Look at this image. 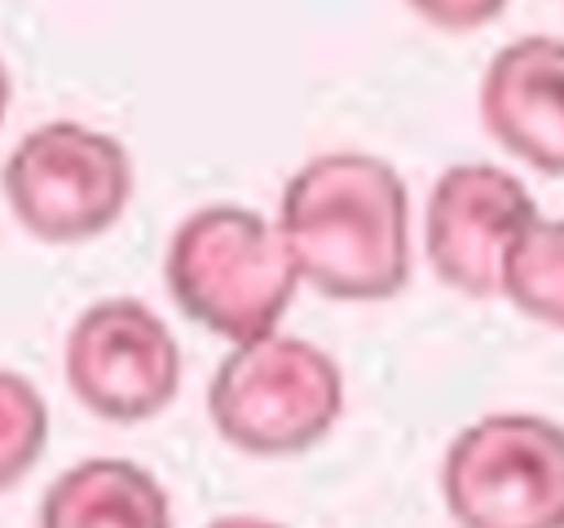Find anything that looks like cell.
<instances>
[{"instance_id": "1", "label": "cell", "mask_w": 564, "mask_h": 528, "mask_svg": "<svg viewBox=\"0 0 564 528\" xmlns=\"http://www.w3.org/2000/svg\"><path fill=\"white\" fill-rule=\"evenodd\" d=\"M278 229L300 282L330 299H392L410 282V189L366 150H326L282 189Z\"/></svg>"}, {"instance_id": "2", "label": "cell", "mask_w": 564, "mask_h": 528, "mask_svg": "<svg viewBox=\"0 0 564 528\" xmlns=\"http://www.w3.org/2000/svg\"><path fill=\"white\" fill-rule=\"evenodd\" d=\"M163 282L189 321L229 343H251L278 330L300 268L278 220L242 202H207L172 229Z\"/></svg>"}, {"instance_id": "3", "label": "cell", "mask_w": 564, "mask_h": 528, "mask_svg": "<svg viewBox=\"0 0 564 528\" xmlns=\"http://www.w3.org/2000/svg\"><path fill=\"white\" fill-rule=\"evenodd\" d=\"M344 414V370L300 334L234 343L212 374L207 418L225 444L251 458H291L330 436Z\"/></svg>"}, {"instance_id": "4", "label": "cell", "mask_w": 564, "mask_h": 528, "mask_svg": "<svg viewBox=\"0 0 564 528\" xmlns=\"http://www.w3.org/2000/svg\"><path fill=\"white\" fill-rule=\"evenodd\" d=\"M441 502L458 528H564V427L524 409L467 422L441 458Z\"/></svg>"}, {"instance_id": "5", "label": "cell", "mask_w": 564, "mask_h": 528, "mask_svg": "<svg viewBox=\"0 0 564 528\" xmlns=\"http://www.w3.org/2000/svg\"><path fill=\"white\" fill-rule=\"evenodd\" d=\"M13 220L53 246H75L106 233L132 198V154L119 136L53 119L31 128L0 172Z\"/></svg>"}, {"instance_id": "6", "label": "cell", "mask_w": 564, "mask_h": 528, "mask_svg": "<svg viewBox=\"0 0 564 528\" xmlns=\"http://www.w3.org/2000/svg\"><path fill=\"white\" fill-rule=\"evenodd\" d=\"M66 387L106 422H145L181 392V343L172 326L132 295L88 304L62 348Z\"/></svg>"}, {"instance_id": "7", "label": "cell", "mask_w": 564, "mask_h": 528, "mask_svg": "<svg viewBox=\"0 0 564 528\" xmlns=\"http://www.w3.org/2000/svg\"><path fill=\"white\" fill-rule=\"evenodd\" d=\"M533 220L538 202L516 172L498 163H454L436 176L427 194V264L458 295H502V264Z\"/></svg>"}, {"instance_id": "8", "label": "cell", "mask_w": 564, "mask_h": 528, "mask_svg": "<svg viewBox=\"0 0 564 528\" xmlns=\"http://www.w3.org/2000/svg\"><path fill=\"white\" fill-rule=\"evenodd\" d=\"M485 132L542 176H564V40L520 35L502 44L480 75Z\"/></svg>"}, {"instance_id": "9", "label": "cell", "mask_w": 564, "mask_h": 528, "mask_svg": "<svg viewBox=\"0 0 564 528\" xmlns=\"http://www.w3.org/2000/svg\"><path fill=\"white\" fill-rule=\"evenodd\" d=\"M40 528H172V497L128 458H84L40 497Z\"/></svg>"}, {"instance_id": "10", "label": "cell", "mask_w": 564, "mask_h": 528, "mask_svg": "<svg viewBox=\"0 0 564 528\" xmlns=\"http://www.w3.org/2000/svg\"><path fill=\"white\" fill-rule=\"evenodd\" d=\"M502 295L538 326L564 330V216H538L502 264Z\"/></svg>"}, {"instance_id": "11", "label": "cell", "mask_w": 564, "mask_h": 528, "mask_svg": "<svg viewBox=\"0 0 564 528\" xmlns=\"http://www.w3.org/2000/svg\"><path fill=\"white\" fill-rule=\"evenodd\" d=\"M48 444V400L40 387L18 374L0 370V493L13 488Z\"/></svg>"}, {"instance_id": "12", "label": "cell", "mask_w": 564, "mask_h": 528, "mask_svg": "<svg viewBox=\"0 0 564 528\" xmlns=\"http://www.w3.org/2000/svg\"><path fill=\"white\" fill-rule=\"evenodd\" d=\"M405 4L441 31H476L494 22L511 0H405Z\"/></svg>"}, {"instance_id": "13", "label": "cell", "mask_w": 564, "mask_h": 528, "mask_svg": "<svg viewBox=\"0 0 564 528\" xmlns=\"http://www.w3.org/2000/svg\"><path fill=\"white\" fill-rule=\"evenodd\" d=\"M207 528H286V524L264 519V515H220V519H212Z\"/></svg>"}, {"instance_id": "14", "label": "cell", "mask_w": 564, "mask_h": 528, "mask_svg": "<svg viewBox=\"0 0 564 528\" xmlns=\"http://www.w3.org/2000/svg\"><path fill=\"white\" fill-rule=\"evenodd\" d=\"M4 110H9V70L0 62V123H4Z\"/></svg>"}]
</instances>
